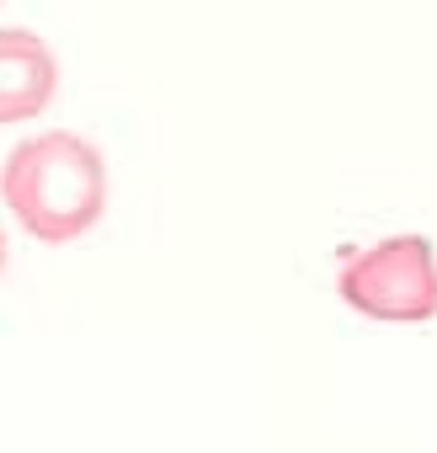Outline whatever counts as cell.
<instances>
[{
    "label": "cell",
    "mask_w": 437,
    "mask_h": 453,
    "mask_svg": "<svg viewBox=\"0 0 437 453\" xmlns=\"http://www.w3.org/2000/svg\"><path fill=\"white\" fill-rule=\"evenodd\" d=\"M341 299L368 320H432L437 315V257L426 235H389L373 251H357L341 278Z\"/></svg>",
    "instance_id": "obj_2"
},
{
    "label": "cell",
    "mask_w": 437,
    "mask_h": 453,
    "mask_svg": "<svg viewBox=\"0 0 437 453\" xmlns=\"http://www.w3.org/2000/svg\"><path fill=\"white\" fill-rule=\"evenodd\" d=\"M0 197L43 246L80 241L107 208V165L80 134H38L0 165Z\"/></svg>",
    "instance_id": "obj_1"
},
{
    "label": "cell",
    "mask_w": 437,
    "mask_h": 453,
    "mask_svg": "<svg viewBox=\"0 0 437 453\" xmlns=\"http://www.w3.org/2000/svg\"><path fill=\"white\" fill-rule=\"evenodd\" d=\"M54 81H59L54 49L38 33L0 27V123L38 118L54 96Z\"/></svg>",
    "instance_id": "obj_3"
},
{
    "label": "cell",
    "mask_w": 437,
    "mask_h": 453,
    "mask_svg": "<svg viewBox=\"0 0 437 453\" xmlns=\"http://www.w3.org/2000/svg\"><path fill=\"white\" fill-rule=\"evenodd\" d=\"M0 267H6V235H0Z\"/></svg>",
    "instance_id": "obj_4"
}]
</instances>
